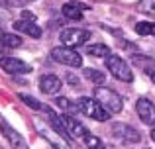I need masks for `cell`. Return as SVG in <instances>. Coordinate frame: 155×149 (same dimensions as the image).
I'll use <instances>...</instances> for the list:
<instances>
[{"label":"cell","instance_id":"8fae6325","mask_svg":"<svg viewBox=\"0 0 155 149\" xmlns=\"http://www.w3.org/2000/svg\"><path fill=\"white\" fill-rule=\"evenodd\" d=\"M112 131H114L116 138H120L122 141H126V143H137L141 139L140 131L134 130L132 126H126V124H114Z\"/></svg>","mask_w":155,"mask_h":149},{"label":"cell","instance_id":"ffe728a7","mask_svg":"<svg viewBox=\"0 0 155 149\" xmlns=\"http://www.w3.org/2000/svg\"><path fill=\"white\" fill-rule=\"evenodd\" d=\"M84 75H87V79H88V80L96 83L98 86H102V83L106 80V75H102L98 69H84Z\"/></svg>","mask_w":155,"mask_h":149},{"label":"cell","instance_id":"44dd1931","mask_svg":"<svg viewBox=\"0 0 155 149\" xmlns=\"http://www.w3.org/2000/svg\"><path fill=\"white\" fill-rule=\"evenodd\" d=\"M84 143H87L88 149H102L100 139L96 138V135H92V134H87V135H84Z\"/></svg>","mask_w":155,"mask_h":149},{"label":"cell","instance_id":"30bf717a","mask_svg":"<svg viewBox=\"0 0 155 149\" xmlns=\"http://www.w3.org/2000/svg\"><path fill=\"white\" fill-rule=\"evenodd\" d=\"M0 131H2V134L6 135V139L12 143V147H14V149H30V147H28V143L24 141V138H22V135H20L18 131L14 130V128L8 126L6 120H4L2 116H0Z\"/></svg>","mask_w":155,"mask_h":149},{"label":"cell","instance_id":"8992f818","mask_svg":"<svg viewBox=\"0 0 155 149\" xmlns=\"http://www.w3.org/2000/svg\"><path fill=\"white\" fill-rule=\"evenodd\" d=\"M136 110H137V116L143 124L147 126H155V104L151 102L149 98H140L136 102Z\"/></svg>","mask_w":155,"mask_h":149},{"label":"cell","instance_id":"52a82bcc","mask_svg":"<svg viewBox=\"0 0 155 149\" xmlns=\"http://www.w3.org/2000/svg\"><path fill=\"white\" fill-rule=\"evenodd\" d=\"M35 128H38V134L41 135V138L45 139L47 143H51V147H53V149H71V145L67 143V139H63L59 134H55V131L49 130L47 126L35 124Z\"/></svg>","mask_w":155,"mask_h":149},{"label":"cell","instance_id":"7c38bea8","mask_svg":"<svg viewBox=\"0 0 155 149\" xmlns=\"http://www.w3.org/2000/svg\"><path fill=\"white\" fill-rule=\"evenodd\" d=\"M84 10H88L87 4L75 2V0H71V2H65L63 8H61L63 16H65V18H69V20H81V18H83V12H84Z\"/></svg>","mask_w":155,"mask_h":149},{"label":"cell","instance_id":"484cf974","mask_svg":"<svg viewBox=\"0 0 155 149\" xmlns=\"http://www.w3.org/2000/svg\"><path fill=\"white\" fill-rule=\"evenodd\" d=\"M151 139H153V141H155V128H153V130H151Z\"/></svg>","mask_w":155,"mask_h":149},{"label":"cell","instance_id":"ac0fdd59","mask_svg":"<svg viewBox=\"0 0 155 149\" xmlns=\"http://www.w3.org/2000/svg\"><path fill=\"white\" fill-rule=\"evenodd\" d=\"M18 96H20V100H22L26 106H30V108H31V110H43V108H45L38 98H34V96H30V94H24V92H20Z\"/></svg>","mask_w":155,"mask_h":149},{"label":"cell","instance_id":"2e32d148","mask_svg":"<svg viewBox=\"0 0 155 149\" xmlns=\"http://www.w3.org/2000/svg\"><path fill=\"white\" fill-rule=\"evenodd\" d=\"M0 43H2L4 47H20L24 41L18 34H2L0 35Z\"/></svg>","mask_w":155,"mask_h":149},{"label":"cell","instance_id":"d4e9b609","mask_svg":"<svg viewBox=\"0 0 155 149\" xmlns=\"http://www.w3.org/2000/svg\"><path fill=\"white\" fill-rule=\"evenodd\" d=\"M149 79H151L153 84H155V71H149Z\"/></svg>","mask_w":155,"mask_h":149},{"label":"cell","instance_id":"7402d4cb","mask_svg":"<svg viewBox=\"0 0 155 149\" xmlns=\"http://www.w3.org/2000/svg\"><path fill=\"white\" fill-rule=\"evenodd\" d=\"M55 104H57L59 108H63V110H69V108H73V106H75V104H73L69 98H65V96H59V98L55 100Z\"/></svg>","mask_w":155,"mask_h":149},{"label":"cell","instance_id":"277c9868","mask_svg":"<svg viewBox=\"0 0 155 149\" xmlns=\"http://www.w3.org/2000/svg\"><path fill=\"white\" fill-rule=\"evenodd\" d=\"M61 43L63 47H69V49H75V47L83 45L91 39V31L88 30H77V28H67V30L61 31Z\"/></svg>","mask_w":155,"mask_h":149},{"label":"cell","instance_id":"5b68a950","mask_svg":"<svg viewBox=\"0 0 155 149\" xmlns=\"http://www.w3.org/2000/svg\"><path fill=\"white\" fill-rule=\"evenodd\" d=\"M51 59L55 63H61L65 67H81L83 65V57L77 53L75 49H69V47H53L51 49Z\"/></svg>","mask_w":155,"mask_h":149},{"label":"cell","instance_id":"9c48e42d","mask_svg":"<svg viewBox=\"0 0 155 149\" xmlns=\"http://www.w3.org/2000/svg\"><path fill=\"white\" fill-rule=\"evenodd\" d=\"M0 67L10 75H22V73H30L31 71V67L28 63H24L22 59H16V57H2L0 59Z\"/></svg>","mask_w":155,"mask_h":149},{"label":"cell","instance_id":"d6986e66","mask_svg":"<svg viewBox=\"0 0 155 149\" xmlns=\"http://www.w3.org/2000/svg\"><path fill=\"white\" fill-rule=\"evenodd\" d=\"M137 10L141 14H147V16L155 18V0H140L137 2Z\"/></svg>","mask_w":155,"mask_h":149},{"label":"cell","instance_id":"cb8c5ba5","mask_svg":"<svg viewBox=\"0 0 155 149\" xmlns=\"http://www.w3.org/2000/svg\"><path fill=\"white\" fill-rule=\"evenodd\" d=\"M67 80H69V84H73V86H77V84H79V76H75L73 73H69Z\"/></svg>","mask_w":155,"mask_h":149},{"label":"cell","instance_id":"9a60e30c","mask_svg":"<svg viewBox=\"0 0 155 149\" xmlns=\"http://www.w3.org/2000/svg\"><path fill=\"white\" fill-rule=\"evenodd\" d=\"M87 53L92 55V57H108L110 55V47L106 43H92V45L87 47Z\"/></svg>","mask_w":155,"mask_h":149},{"label":"cell","instance_id":"6da1fadb","mask_svg":"<svg viewBox=\"0 0 155 149\" xmlns=\"http://www.w3.org/2000/svg\"><path fill=\"white\" fill-rule=\"evenodd\" d=\"M94 100L98 102V106L102 108L104 112H108L110 116L112 114H120L122 108H124L122 96L118 94L116 90L108 88V86H96L94 88Z\"/></svg>","mask_w":155,"mask_h":149},{"label":"cell","instance_id":"3957f363","mask_svg":"<svg viewBox=\"0 0 155 149\" xmlns=\"http://www.w3.org/2000/svg\"><path fill=\"white\" fill-rule=\"evenodd\" d=\"M77 108H79V112H83L87 118L98 120V122H106V120L110 118L108 112H104L102 108L98 106V102H96L94 98H88V96H81V98L77 100Z\"/></svg>","mask_w":155,"mask_h":149},{"label":"cell","instance_id":"7a4b0ae2","mask_svg":"<svg viewBox=\"0 0 155 149\" xmlns=\"http://www.w3.org/2000/svg\"><path fill=\"white\" fill-rule=\"evenodd\" d=\"M106 69L118 80H124V83H132L134 80V73L130 69V65L122 57H118V55H108L106 57Z\"/></svg>","mask_w":155,"mask_h":149},{"label":"cell","instance_id":"5bb4252c","mask_svg":"<svg viewBox=\"0 0 155 149\" xmlns=\"http://www.w3.org/2000/svg\"><path fill=\"white\" fill-rule=\"evenodd\" d=\"M16 31H22V34H28L30 37H39L41 35V28L38 26L35 22H26V20H18L14 24Z\"/></svg>","mask_w":155,"mask_h":149},{"label":"cell","instance_id":"e0dca14e","mask_svg":"<svg viewBox=\"0 0 155 149\" xmlns=\"http://www.w3.org/2000/svg\"><path fill=\"white\" fill-rule=\"evenodd\" d=\"M134 30L140 35H155V22H137Z\"/></svg>","mask_w":155,"mask_h":149},{"label":"cell","instance_id":"ba28073f","mask_svg":"<svg viewBox=\"0 0 155 149\" xmlns=\"http://www.w3.org/2000/svg\"><path fill=\"white\" fill-rule=\"evenodd\" d=\"M59 120H61V126L65 128V131H67V135H73V138H84V135L88 134L87 128H84L79 120H75L73 116L63 114V116H59Z\"/></svg>","mask_w":155,"mask_h":149},{"label":"cell","instance_id":"603a6c76","mask_svg":"<svg viewBox=\"0 0 155 149\" xmlns=\"http://www.w3.org/2000/svg\"><path fill=\"white\" fill-rule=\"evenodd\" d=\"M22 20H26V22H35V16L31 14V12L24 10V12H22Z\"/></svg>","mask_w":155,"mask_h":149},{"label":"cell","instance_id":"4fadbf2b","mask_svg":"<svg viewBox=\"0 0 155 149\" xmlns=\"http://www.w3.org/2000/svg\"><path fill=\"white\" fill-rule=\"evenodd\" d=\"M61 86H63V83H61V79L55 76V75H45L39 80V88H41L45 94H55V92L61 90Z\"/></svg>","mask_w":155,"mask_h":149}]
</instances>
